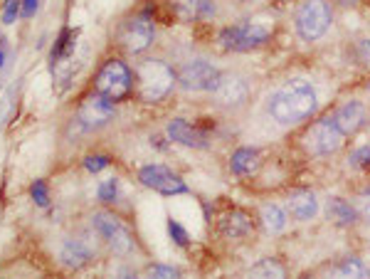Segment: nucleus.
<instances>
[{
  "label": "nucleus",
  "instance_id": "15",
  "mask_svg": "<svg viewBox=\"0 0 370 279\" xmlns=\"http://www.w3.org/2000/svg\"><path fill=\"white\" fill-rule=\"evenodd\" d=\"M284 208L289 213V220L294 223H311L319 215L321 203L319 195L309 188H291L284 198Z\"/></svg>",
  "mask_w": 370,
  "mask_h": 279
},
{
  "label": "nucleus",
  "instance_id": "14",
  "mask_svg": "<svg viewBox=\"0 0 370 279\" xmlns=\"http://www.w3.org/2000/svg\"><path fill=\"white\" fill-rule=\"evenodd\" d=\"M257 230V220L249 210L244 208H230L217 218V232H220L222 240H247Z\"/></svg>",
  "mask_w": 370,
  "mask_h": 279
},
{
  "label": "nucleus",
  "instance_id": "12",
  "mask_svg": "<svg viewBox=\"0 0 370 279\" xmlns=\"http://www.w3.org/2000/svg\"><path fill=\"white\" fill-rule=\"evenodd\" d=\"M114 116H116V104L104 99L97 92H92L89 97L82 99L75 121L82 131H99V128H104L107 124H111Z\"/></svg>",
  "mask_w": 370,
  "mask_h": 279
},
{
  "label": "nucleus",
  "instance_id": "3",
  "mask_svg": "<svg viewBox=\"0 0 370 279\" xmlns=\"http://www.w3.org/2000/svg\"><path fill=\"white\" fill-rule=\"evenodd\" d=\"M272 28L264 23H252V20H242V23H232L217 30L215 43L225 53H254L272 43Z\"/></svg>",
  "mask_w": 370,
  "mask_h": 279
},
{
  "label": "nucleus",
  "instance_id": "36",
  "mask_svg": "<svg viewBox=\"0 0 370 279\" xmlns=\"http://www.w3.org/2000/svg\"><path fill=\"white\" fill-rule=\"evenodd\" d=\"M299 279H319V275H316V272H304Z\"/></svg>",
  "mask_w": 370,
  "mask_h": 279
},
{
  "label": "nucleus",
  "instance_id": "33",
  "mask_svg": "<svg viewBox=\"0 0 370 279\" xmlns=\"http://www.w3.org/2000/svg\"><path fill=\"white\" fill-rule=\"evenodd\" d=\"M30 195H33V200L40 205V208H47V205H50V190H47L45 180H35V183L30 185Z\"/></svg>",
  "mask_w": 370,
  "mask_h": 279
},
{
  "label": "nucleus",
  "instance_id": "37",
  "mask_svg": "<svg viewBox=\"0 0 370 279\" xmlns=\"http://www.w3.org/2000/svg\"><path fill=\"white\" fill-rule=\"evenodd\" d=\"M3 65H5V45L0 43V67H3Z\"/></svg>",
  "mask_w": 370,
  "mask_h": 279
},
{
  "label": "nucleus",
  "instance_id": "8",
  "mask_svg": "<svg viewBox=\"0 0 370 279\" xmlns=\"http://www.w3.org/2000/svg\"><path fill=\"white\" fill-rule=\"evenodd\" d=\"M92 227L99 237L109 245V250L119 257H126L136 250V237H134L131 227L124 223L119 215L109 213V210H97L92 215Z\"/></svg>",
  "mask_w": 370,
  "mask_h": 279
},
{
  "label": "nucleus",
  "instance_id": "10",
  "mask_svg": "<svg viewBox=\"0 0 370 279\" xmlns=\"http://www.w3.org/2000/svg\"><path fill=\"white\" fill-rule=\"evenodd\" d=\"M175 72H178V87L183 92H192V94H200V92L210 94L222 75L220 67L212 65L205 57H192V60L183 62Z\"/></svg>",
  "mask_w": 370,
  "mask_h": 279
},
{
  "label": "nucleus",
  "instance_id": "25",
  "mask_svg": "<svg viewBox=\"0 0 370 279\" xmlns=\"http://www.w3.org/2000/svg\"><path fill=\"white\" fill-rule=\"evenodd\" d=\"M75 38L77 33H72V30H62L60 38H57L55 48H52V62H60L65 55H70L72 50H75Z\"/></svg>",
  "mask_w": 370,
  "mask_h": 279
},
{
  "label": "nucleus",
  "instance_id": "19",
  "mask_svg": "<svg viewBox=\"0 0 370 279\" xmlns=\"http://www.w3.org/2000/svg\"><path fill=\"white\" fill-rule=\"evenodd\" d=\"M324 213H326V220L331 223L333 227H341V230H351L361 223V215H358L356 205L351 200L341 198V195H331L324 205Z\"/></svg>",
  "mask_w": 370,
  "mask_h": 279
},
{
  "label": "nucleus",
  "instance_id": "27",
  "mask_svg": "<svg viewBox=\"0 0 370 279\" xmlns=\"http://www.w3.org/2000/svg\"><path fill=\"white\" fill-rule=\"evenodd\" d=\"M146 279H183V275L170 265H151L146 270Z\"/></svg>",
  "mask_w": 370,
  "mask_h": 279
},
{
  "label": "nucleus",
  "instance_id": "11",
  "mask_svg": "<svg viewBox=\"0 0 370 279\" xmlns=\"http://www.w3.org/2000/svg\"><path fill=\"white\" fill-rule=\"evenodd\" d=\"M138 180L143 188L156 190V193L165 195V198L187 193V183L183 180V175H178L173 168L163 166V163H146V166H141Z\"/></svg>",
  "mask_w": 370,
  "mask_h": 279
},
{
  "label": "nucleus",
  "instance_id": "9",
  "mask_svg": "<svg viewBox=\"0 0 370 279\" xmlns=\"http://www.w3.org/2000/svg\"><path fill=\"white\" fill-rule=\"evenodd\" d=\"M153 40H156V23L148 15V10L124 20L121 28H119V33H116L119 48H121L126 55H134V57L143 55L146 50L153 45Z\"/></svg>",
  "mask_w": 370,
  "mask_h": 279
},
{
  "label": "nucleus",
  "instance_id": "28",
  "mask_svg": "<svg viewBox=\"0 0 370 279\" xmlns=\"http://www.w3.org/2000/svg\"><path fill=\"white\" fill-rule=\"evenodd\" d=\"M348 166L356 168V170L370 168V143H366V146H361V148H356V151L348 156Z\"/></svg>",
  "mask_w": 370,
  "mask_h": 279
},
{
  "label": "nucleus",
  "instance_id": "1",
  "mask_svg": "<svg viewBox=\"0 0 370 279\" xmlns=\"http://www.w3.org/2000/svg\"><path fill=\"white\" fill-rule=\"evenodd\" d=\"M319 109L316 87L304 77H291L272 89L264 102V111L279 126H299Z\"/></svg>",
  "mask_w": 370,
  "mask_h": 279
},
{
  "label": "nucleus",
  "instance_id": "23",
  "mask_svg": "<svg viewBox=\"0 0 370 279\" xmlns=\"http://www.w3.org/2000/svg\"><path fill=\"white\" fill-rule=\"evenodd\" d=\"M247 279H289V270L277 257H264L257 265L249 267Z\"/></svg>",
  "mask_w": 370,
  "mask_h": 279
},
{
  "label": "nucleus",
  "instance_id": "32",
  "mask_svg": "<svg viewBox=\"0 0 370 279\" xmlns=\"http://www.w3.org/2000/svg\"><path fill=\"white\" fill-rule=\"evenodd\" d=\"M85 168L89 170V173H99V170L109 168V163H111V158L104 156V153H89V156H85Z\"/></svg>",
  "mask_w": 370,
  "mask_h": 279
},
{
  "label": "nucleus",
  "instance_id": "38",
  "mask_svg": "<svg viewBox=\"0 0 370 279\" xmlns=\"http://www.w3.org/2000/svg\"><path fill=\"white\" fill-rule=\"evenodd\" d=\"M237 5H252V3H257V0H234Z\"/></svg>",
  "mask_w": 370,
  "mask_h": 279
},
{
  "label": "nucleus",
  "instance_id": "24",
  "mask_svg": "<svg viewBox=\"0 0 370 279\" xmlns=\"http://www.w3.org/2000/svg\"><path fill=\"white\" fill-rule=\"evenodd\" d=\"M119 195H121V185H119L116 178H107L99 183L97 188V198L102 200L104 205H114L119 203Z\"/></svg>",
  "mask_w": 370,
  "mask_h": 279
},
{
  "label": "nucleus",
  "instance_id": "21",
  "mask_svg": "<svg viewBox=\"0 0 370 279\" xmlns=\"http://www.w3.org/2000/svg\"><path fill=\"white\" fill-rule=\"evenodd\" d=\"M60 260L70 270H82V267L92 262V250L82 240H65L60 247Z\"/></svg>",
  "mask_w": 370,
  "mask_h": 279
},
{
  "label": "nucleus",
  "instance_id": "4",
  "mask_svg": "<svg viewBox=\"0 0 370 279\" xmlns=\"http://www.w3.org/2000/svg\"><path fill=\"white\" fill-rule=\"evenodd\" d=\"M94 92L114 104L126 102L134 94V67H129L121 57H109L94 75Z\"/></svg>",
  "mask_w": 370,
  "mask_h": 279
},
{
  "label": "nucleus",
  "instance_id": "6",
  "mask_svg": "<svg viewBox=\"0 0 370 279\" xmlns=\"http://www.w3.org/2000/svg\"><path fill=\"white\" fill-rule=\"evenodd\" d=\"M210 102L225 114L244 111L252 102V82L237 70H222L215 89L210 92Z\"/></svg>",
  "mask_w": 370,
  "mask_h": 279
},
{
  "label": "nucleus",
  "instance_id": "20",
  "mask_svg": "<svg viewBox=\"0 0 370 279\" xmlns=\"http://www.w3.org/2000/svg\"><path fill=\"white\" fill-rule=\"evenodd\" d=\"M264 166L262 151L254 146H239L232 151L230 156V173L237 178H252L259 173V168Z\"/></svg>",
  "mask_w": 370,
  "mask_h": 279
},
{
  "label": "nucleus",
  "instance_id": "29",
  "mask_svg": "<svg viewBox=\"0 0 370 279\" xmlns=\"http://www.w3.org/2000/svg\"><path fill=\"white\" fill-rule=\"evenodd\" d=\"M168 235H170V240H173L178 247H187V245H190V235H187V230L178 223V220H173V218L168 220Z\"/></svg>",
  "mask_w": 370,
  "mask_h": 279
},
{
  "label": "nucleus",
  "instance_id": "13",
  "mask_svg": "<svg viewBox=\"0 0 370 279\" xmlns=\"http://www.w3.org/2000/svg\"><path fill=\"white\" fill-rule=\"evenodd\" d=\"M331 114V119L336 121V126L341 128L343 136H356L370 124V109L366 102L361 99H346L343 104H338Z\"/></svg>",
  "mask_w": 370,
  "mask_h": 279
},
{
  "label": "nucleus",
  "instance_id": "35",
  "mask_svg": "<svg viewBox=\"0 0 370 279\" xmlns=\"http://www.w3.org/2000/svg\"><path fill=\"white\" fill-rule=\"evenodd\" d=\"M358 3L361 0H331V5H336V8H356Z\"/></svg>",
  "mask_w": 370,
  "mask_h": 279
},
{
  "label": "nucleus",
  "instance_id": "30",
  "mask_svg": "<svg viewBox=\"0 0 370 279\" xmlns=\"http://www.w3.org/2000/svg\"><path fill=\"white\" fill-rule=\"evenodd\" d=\"M23 15V0H5L3 5V23L15 25V20Z\"/></svg>",
  "mask_w": 370,
  "mask_h": 279
},
{
  "label": "nucleus",
  "instance_id": "17",
  "mask_svg": "<svg viewBox=\"0 0 370 279\" xmlns=\"http://www.w3.org/2000/svg\"><path fill=\"white\" fill-rule=\"evenodd\" d=\"M165 133H168V138L173 143L185 148H195V151H207L212 146L210 136L200 126L187 121V119H170L168 126H165Z\"/></svg>",
  "mask_w": 370,
  "mask_h": 279
},
{
  "label": "nucleus",
  "instance_id": "16",
  "mask_svg": "<svg viewBox=\"0 0 370 279\" xmlns=\"http://www.w3.org/2000/svg\"><path fill=\"white\" fill-rule=\"evenodd\" d=\"M170 13L178 23H212L217 18V0H170Z\"/></svg>",
  "mask_w": 370,
  "mask_h": 279
},
{
  "label": "nucleus",
  "instance_id": "18",
  "mask_svg": "<svg viewBox=\"0 0 370 279\" xmlns=\"http://www.w3.org/2000/svg\"><path fill=\"white\" fill-rule=\"evenodd\" d=\"M316 275L319 279H370V270L366 260H361L358 255H346L336 262H328Z\"/></svg>",
  "mask_w": 370,
  "mask_h": 279
},
{
  "label": "nucleus",
  "instance_id": "39",
  "mask_svg": "<svg viewBox=\"0 0 370 279\" xmlns=\"http://www.w3.org/2000/svg\"><path fill=\"white\" fill-rule=\"evenodd\" d=\"M366 89H368V92H370V80H368V84H366Z\"/></svg>",
  "mask_w": 370,
  "mask_h": 279
},
{
  "label": "nucleus",
  "instance_id": "26",
  "mask_svg": "<svg viewBox=\"0 0 370 279\" xmlns=\"http://www.w3.org/2000/svg\"><path fill=\"white\" fill-rule=\"evenodd\" d=\"M353 205H356V210H358V215H361L363 223H370V183L358 190L356 198H353Z\"/></svg>",
  "mask_w": 370,
  "mask_h": 279
},
{
  "label": "nucleus",
  "instance_id": "31",
  "mask_svg": "<svg viewBox=\"0 0 370 279\" xmlns=\"http://www.w3.org/2000/svg\"><path fill=\"white\" fill-rule=\"evenodd\" d=\"M353 60H356V65L370 67V40H356L353 43Z\"/></svg>",
  "mask_w": 370,
  "mask_h": 279
},
{
  "label": "nucleus",
  "instance_id": "2",
  "mask_svg": "<svg viewBox=\"0 0 370 279\" xmlns=\"http://www.w3.org/2000/svg\"><path fill=\"white\" fill-rule=\"evenodd\" d=\"M178 87V72L160 57H143L134 67V94L143 104H158L168 99Z\"/></svg>",
  "mask_w": 370,
  "mask_h": 279
},
{
  "label": "nucleus",
  "instance_id": "5",
  "mask_svg": "<svg viewBox=\"0 0 370 279\" xmlns=\"http://www.w3.org/2000/svg\"><path fill=\"white\" fill-rule=\"evenodd\" d=\"M299 141H301V146H304V151L309 153V156L331 158L343 148L346 136H343L341 128L336 126V121L331 119V114H324V116L314 119V121L306 124V126L301 128Z\"/></svg>",
  "mask_w": 370,
  "mask_h": 279
},
{
  "label": "nucleus",
  "instance_id": "7",
  "mask_svg": "<svg viewBox=\"0 0 370 279\" xmlns=\"http://www.w3.org/2000/svg\"><path fill=\"white\" fill-rule=\"evenodd\" d=\"M333 25L331 0H301L294 10V30L304 43H319Z\"/></svg>",
  "mask_w": 370,
  "mask_h": 279
},
{
  "label": "nucleus",
  "instance_id": "22",
  "mask_svg": "<svg viewBox=\"0 0 370 279\" xmlns=\"http://www.w3.org/2000/svg\"><path fill=\"white\" fill-rule=\"evenodd\" d=\"M257 220L262 223L264 230L269 232V235H277V232H281L286 227V223H289V213H286L284 205L279 203H272V200H267V203L259 205V215Z\"/></svg>",
  "mask_w": 370,
  "mask_h": 279
},
{
  "label": "nucleus",
  "instance_id": "34",
  "mask_svg": "<svg viewBox=\"0 0 370 279\" xmlns=\"http://www.w3.org/2000/svg\"><path fill=\"white\" fill-rule=\"evenodd\" d=\"M38 5H40V0H23V18H33Z\"/></svg>",
  "mask_w": 370,
  "mask_h": 279
}]
</instances>
